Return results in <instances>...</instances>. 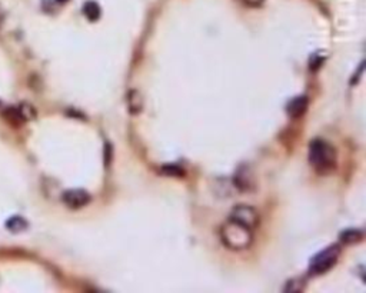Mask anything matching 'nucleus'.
<instances>
[{
  "label": "nucleus",
  "mask_w": 366,
  "mask_h": 293,
  "mask_svg": "<svg viewBox=\"0 0 366 293\" xmlns=\"http://www.w3.org/2000/svg\"><path fill=\"white\" fill-rule=\"evenodd\" d=\"M309 162L320 175L329 173L336 168V150L329 142L315 139L309 146Z\"/></svg>",
  "instance_id": "f257e3e1"
},
{
  "label": "nucleus",
  "mask_w": 366,
  "mask_h": 293,
  "mask_svg": "<svg viewBox=\"0 0 366 293\" xmlns=\"http://www.w3.org/2000/svg\"><path fill=\"white\" fill-rule=\"evenodd\" d=\"M219 236L222 243L230 250H245L252 245L253 242V230L246 227V226L240 225L238 222L229 220L226 223H223L220 230H219Z\"/></svg>",
  "instance_id": "f03ea898"
},
{
  "label": "nucleus",
  "mask_w": 366,
  "mask_h": 293,
  "mask_svg": "<svg viewBox=\"0 0 366 293\" xmlns=\"http://www.w3.org/2000/svg\"><path fill=\"white\" fill-rule=\"evenodd\" d=\"M341 255V248L338 245H331L326 249H323L320 253H318L309 265V272L312 275H322L331 271L336 265Z\"/></svg>",
  "instance_id": "7ed1b4c3"
},
{
  "label": "nucleus",
  "mask_w": 366,
  "mask_h": 293,
  "mask_svg": "<svg viewBox=\"0 0 366 293\" xmlns=\"http://www.w3.org/2000/svg\"><path fill=\"white\" fill-rule=\"evenodd\" d=\"M230 220L238 222L249 229H255L259 223V213L255 207L248 204H236L230 210Z\"/></svg>",
  "instance_id": "20e7f679"
},
{
  "label": "nucleus",
  "mask_w": 366,
  "mask_h": 293,
  "mask_svg": "<svg viewBox=\"0 0 366 293\" xmlns=\"http://www.w3.org/2000/svg\"><path fill=\"white\" fill-rule=\"evenodd\" d=\"M62 200L69 209H82L91 202L92 197L91 195L83 189H72V191H66L63 193Z\"/></svg>",
  "instance_id": "39448f33"
},
{
  "label": "nucleus",
  "mask_w": 366,
  "mask_h": 293,
  "mask_svg": "<svg viewBox=\"0 0 366 293\" xmlns=\"http://www.w3.org/2000/svg\"><path fill=\"white\" fill-rule=\"evenodd\" d=\"M1 119L9 123L11 127H22L23 124L29 120V116L24 113L22 107H16V106H10V107H6L3 109L0 113Z\"/></svg>",
  "instance_id": "423d86ee"
},
{
  "label": "nucleus",
  "mask_w": 366,
  "mask_h": 293,
  "mask_svg": "<svg viewBox=\"0 0 366 293\" xmlns=\"http://www.w3.org/2000/svg\"><path fill=\"white\" fill-rule=\"evenodd\" d=\"M308 106H309L308 96L302 95V96H296L295 99H292V100L287 103L286 112H287L290 119H299V117H302V116L306 113Z\"/></svg>",
  "instance_id": "0eeeda50"
},
{
  "label": "nucleus",
  "mask_w": 366,
  "mask_h": 293,
  "mask_svg": "<svg viewBox=\"0 0 366 293\" xmlns=\"http://www.w3.org/2000/svg\"><path fill=\"white\" fill-rule=\"evenodd\" d=\"M126 103H127V110L130 114H139L143 109V98L140 92L136 89H130L126 95Z\"/></svg>",
  "instance_id": "6e6552de"
},
{
  "label": "nucleus",
  "mask_w": 366,
  "mask_h": 293,
  "mask_svg": "<svg viewBox=\"0 0 366 293\" xmlns=\"http://www.w3.org/2000/svg\"><path fill=\"white\" fill-rule=\"evenodd\" d=\"M27 227H29V223L22 216H11L10 219L6 222V229L11 233H20L23 230H26Z\"/></svg>",
  "instance_id": "1a4fd4ad"
},
{
  "label": "nucleus",
  "mask_w": 366,
  "mask_h": 293,
  "mask_svg": "<svg viewBox=\"0 0 366 293\" xmlns=\"http://www.w3.org/2000/svg\"><path fill=\"white\" fill-rule=\"evenodd\" d=\"M364 239V232L359 229H346L341 233V242L345 245H355Z\"/></svg>",
  "instance_id": "9d476101"
},
{
  "label": "nucleus",
  "mask_w": 366,
  "mask_h": 293,
  "mask_svg": "<svg viewBox=\"0 0 366 293\" xmlns=\"http://www.w3.org/2000/svg\"><path fill=\"white\" fill-rule=\"evenodd\" d=\"M100 6L96 3V1H86L85 4H83V14L88 17V20H91V22H96L99 17H100Z\"/></svg>",
  "instance_id": "9b49d317"
},
{
  "label": "nucleus",
  "mask_w": 366,
  "mask_h": 293,
  "mask_svg": "<svg viewBox=\"0 0 366 293\" xmlns=\"http://www.w3.org/2000/svg\"><path fill=\"white\" fill-rule=\"evenodd\" d=\"M160 172L166 176H172V178H181L184 175V172L178 165H163Z\"/></svg>",
  "instance_id": "f8f14e48"
},
{
  "label": "nucleus",
  "mask_w": 366,
  "mask_h": 293,
  "mask_svg": "<svg viewBox=\"0 0 366 293\" xmlns=\"http://www.w3.org/2000/svg\"><path fill=\"white\" fill-rule=\"evenodd\" d=\"M305 289V282L297 278V279H290L285 285V292H302Z\"/></svg>",
  "instance_id": "ddd939ff"
},
{
  "label": "nucleus",
  "mask_w": 366,
  "mask_h": 293,
  "mask_svg": "<svg viewBox=\"0 0 366 293\" xmlns=\"http://www.w3.org/2000/svg\"><path fill=\"white\" fill-rule=\"evenodd\" d=\"M265 0H242V3L248 7H259L262 6Z\"/></svg>",
  "instance_id": "4468645a"
},
{
  "label": "nucleus",
  "mask_w": 366,
  "mask_h": 293,
  "mask_svg": "<svg viewBox=\"0 0 366 293\" xmlns=\"http://www.w3.org/2000/svg\"><path fill=\"white\" fill-rule=\"evenodd\" d=\"M1 20H3V14H1V11H0V24H1Z\"/></svg>",
  "instance_id": "2eb2a0df"
},
{
  "label": "nucleus",
  "mask_w": 366,
  "mask_h": 293,
  "mask_svg": "<svg viewBox=\"0 0 366 293\" xmlns=\"http://www.w3.org/2000/svg\"><path fill=\"white\" fill-rule=\"evenodd\" d=\"M57 1H59V3H66L68 0H57Z\"/></svg>",
  "instance_id": "dca6fc26"
}]
</instances>
